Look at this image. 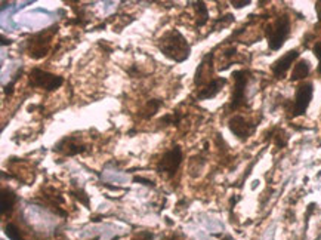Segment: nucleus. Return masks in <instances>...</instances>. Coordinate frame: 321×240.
<instances>
[{"mask_svg":"<svg viewBox=\"0 0 321 240\" xmlns=\"http://www.w3.org/2000/svg\"><path fill=\"white\" fill-rule=\"evenodd\" d=\"M290 36V18L287 15L278 16L277 19L266 27V39L271 51H280Z\"/></svg>","mask_w":321,"mask_h":240,"instance_id":"nucleus-2","label":"nucleus"},{"mask_svg":"<svg viewBox=\"0 0 321 240\" xmlns=\"http://www.w3.org/2000/svg\"><path fill=\"white\" fill-rule=\"evenodd\" d=\"M18 77H19V75L16 76V77H15L14 80L11 82V83H8V85L5 86V93H6V95H12V92H14L15 82H16V79H18Z\"/></svg>","mask_w":321,"mask_h":240,"instance_id":"nucleus-22","label":"nucleus"},{"mask_svg":"<svg viewBox=\"0 0 321 240\" xmlns=\"http://www.w3.org/2000/svg\"><path fill=\"white\" fill-rule=\"evenodd\" d=\"M64 83V79L61 76L52 75L49 71H44L40 68H33L30 71V85L34 88H40L44 90H55Z\"/></svg>","mask_w":321,"mask_h":240,"instance_id":"nucleus-5","label":"nucleus"},{"mask_svg":"<svg viewBox=\"0 0 321 240\" xmlns=\"http://www.w3.org/2000/svg\"><path fill=\"white\" fill-rule=\"evenodd\" d=\"M2 45H12V40L11 39H6L5 36H2Z\"/></svg>","mask_w":321,"mask_h":240,"instance_id":"nucleus-24","label":"nucleus"},{"mask_svg":"<svg viewBox=\"0 0 321 240\" xmlns=\"http://www.w3.org/2000/svg\"><path fill=\"white\" fill-rule=\"evenodd\" d=\"M42 36H43V33H39L37 36H34L30 40H27L29 55L31 58H36V60L43 58V57H46L47 51H49V42H51L52 34L49 37H42Z\"/></svg>","mask_w":321,"mask_h":240,"instance_id":"nucleus-9","label":"nucleus"},{"mask_svg":"<svg viewBox=\"0 0 321 240\" xmlns=\"http://www.w3.org/2000/svg\"><path fill=\"white\" fill-rule=\"evenodd\" d=\"M249 71L246 70H237L233 73L234 88L230 101V110H237L243 105H246V89L249 83Z\"/></svg>","mask_w":321,"mask_h":240,"instance_id":"nucleus-4","label":"nucleus"},{"mask_svg":"<svg viewBox=\"0 0 321 240\" xmlns=\"http://www.w3.org/2000/svg\"><path fill=\"white\" fill-rule=\"evenodd\" d=\"M54 151L65 154V156H76V154L85 153L86 151V146L80 144L74 136H65V138H62L59 141L58 144L54 146Z\"/></svg>","mask_w":321,"mask_h":240,"instance_id":"nucleus-11","label":"nucleus"},{"mask_svg":"<svg viewBox=\"0 0 321 240\" xmlns=\"http://www.w3.org/2000/svg\"><path fill=\"white\" fill-rule=\"evenodd\" d=\"M312 97H314V85L311 82L302 83V85L298 86L292 110H290L292 117H299V116H304L307 113L308 107L312 101Z\"/></svg>","mask_w":321,"mask_h":240,"instance_id":"nucleus-6","label":"nucleus"},{"mask_svg":"<svg viewBox=\"0 0 321 240\" xmlns=\"http://www.w3.org/2000/svg\"><path fill=\"white\" fill-rule=\"evenodd\" d=\"M222 240H234L233 237H231V236H225V237H224V239Z\"/></svg>","mask_w":321,"mask_h":240,"instance_id":"nucleus-25","label":"nucleus"},{"mask_svg":"<svg viewBox=\"0 0 321 240\" xmlns=\"http://www.w3.org/2000/svg\"><path fill=\"white\" fill-rule=\"evenodd\" d=\"M213 75V54H207L202 62L199 64L197 70H195V76H194V85L195 86H203L207 85L210 80L209 77Z\"/></svg>","mask_w":321,"mask_h":240,"instance_id":"nucleus-10","label":"nucleus"},{"mask_svg":"<svg viewBox=\"0 0 321 240\" xmlns=\"http://www.w3.org/2000/svg\"><path fill=\"white\" fill-rule=\"evenodd\" d=\"M132 240H154V234L151 231L144 230V231H139L138 234H135Z\"/></svg>","mask_w":321,"mask_h":240,"instance_id":"nucleus-18","label":"nucleus"},{"mask_svg":"<svg viewBox=\"0 0 321 240\" xmlns=\"http://www.w3.org/2000/svg\"><path fill=\"white\" fill-rule=\"evenodd\" d=\"M135 182H141V184L148 185V187H154L156 185L151 180H146V178H142V177H135Z\"/></svg>","mask_w":321,"mask_h":240,"instance_id":"nucleus-23","label":"nucleus"},{"mask_svg":"<svg viewBox=\"0 0 321 240\" xmlns=\"http://www.w3.org/2000/svg\"><path fill=\"white\" fill-rule=\"evenodd\" d=\"M182 159H184V154H182V149L179 146H174L169 151H166L161 159L157 163V167L156 171L161 174V175H167V177H174L176 175L179 166L182 165Z\"/></svg>","mask_w":321,"mask_h":240,"instance_id":"nucleus-3","label":"nucleus"},{"mask_svg":"<svg viewBox=\"0 0 321 240\" xmlns=\"http://www.w3.org/2000/svg\"><path fill=\"white\" fill-rule=\"evenodd\" d=\"M299 54L301 52L298 49H290L283 57L274 61V64L271 65V71L276 76V79H283L286 76V73L290 70L292 64H294V61L299 58Z\"/></svg>","mask_w":321,"mask_h":240,"instance_id":"nucleus-8","label":"nucleus"},{"mask_svg":"<svg viewBox=\"0 0 321 240\" xmlns=\"http://www.w3.org/2000/svg\"><path fill=\"white\" fill-rule=\"evenodd\" d=\"M195 14H197V27H203L206 22L209 21V9L205 2H195L192 3Z\"/></svg>","mask_w":321,"mask_h":240,"instance_id":"nucleus-15","label":"nucleus"},{"mask_svg":"<svg viewBox=\"0 0 321 240\" xmlns=\"http://www.w3.org/2000/svg\"><path fill=\"white\" fill-rule=\"evenodd\" d=\"M15 202H16V195L14 191L9 190V188H3L2 195H0V212H2V215H6L14 209Z\"/></svg>","mask_w":321,"mask_h":240,"instance_id":"nucleus-13","label":"nucleus"},{"mask_svg":"<svg viewBox=\"0 0 321 240\" xmlns=\"http://www.w3.org/2000/svg\"><path fill=\"white\" fill-rule=\"evenodd\" d=\"M250 3H252L250 0H240V2H238V0H233V2H231V5H233L235 9H241V8H246V6H249V5H250Z\"/></svg>","mask_w":321,"mask_h":240,"instance_id":"nucleus-21","label":"nucleus"},{"mask_svg":"<svg viewBox=\"0 0 321 240\" xmlns=\"http://www.w3.org/2000/svg\"><path fill=\"white\" fill-rule=\"evenodd\" d=\"M161 105H163V101L161 100H150L148 101V104L145 105V113H144V117L145 119H151L157 111H159V108H160Z\"/></svg>","mask_w":321,"mask_h":240,"instance_id":"nucleus-16","label":"nucleus"},{"mask_svg":"<svg viewBox=\"0 0 321 240\" xmlns=\"http://www.w3.org/2000/svg\"><path fill=\"white\" fill-rule=\"evenodd\" d=\"M312 52H314V55L317 57V60H318V75H321V42H317L314 47H312Z\"/></svg>","mask_w":321,"mask_h":240,"instance_id":"nucleus-19","label":"nucleus"},{"mask_svg":"<svg viewBox=\"0 0 321 240\" xmlns=\"http://www.w3.org/2000/svg\"><path fill=\"white\" fill-rule=\"evenodd\" d=\"M227 79L225 77H218V79H212L203 89L197 93V100L199 101H205V100H212L218 95L219 92L222 90V88L225 86Z\"/></svg>","mask_w":321,"mask_h":240,"instance_id":"nucleus-12","label":"nucleus"},{"mask_svg":"<svg viewBox=\"0 0 321 240\" xmlns=\"http://www.w3.org/2000/svg\"><path fill=\"white\" fill-rule=\"evenodd\" d=\"M170 240H178V237H172V239Z\"/></svg>","mask_w":321,"mask_h":240,"instance_id":"nucleus-27","label":"nucleus"},{"mask_svg":"<svg viewBox=\"0 0 321 240\" xmlns=\"http://www.w3.org/2000/svg\"><path fill=\"white\" fill-rule=\"evenodd\" d=\"M74 196H76V197H77V199H79V200H80L85 206H86V208H89V199H88V195H86L85 191H82V190H80V191H76Z\"/></svg>","mask_w":321,"mask_h":240,"instance_id":"nucleus-20","label":"nucleus"},{"mask_svg":"<svg viewBox=\"0 0 321 240\" xmlns=\"http://www.w3.org/2000/svg\"><path fill=\"white\" fill-rule=\"evenodd\" d=\"M309 71H311V64H309V61L299 60L294 64V67H293L290 80H292V82L302 80V79H305V77L309 75Z\"/></svg>","mask_w":321,"mask_h":240,"instance_id":"nucleus-14","label":"nucleus"},{"mask_svg":"<svg viewBox=\"0 0 321 240\" xmlns=\"http://www.w3.org/2000/svg\"><path fill=\"white\" fill-rule=\"evenodd\" d=\"M228 128L237 139L248 141L256 131V123H250L243 116H234L228 122Z\"/></svg>","mask_w":321,"mask_h":240,"instance_id":"nucleus-7","label":"nucleus"},{"mask_svg":"<svg viewBox=\"0 0 321 240\" xmlns=\"http://www.w3.org/2000/svg\"><path fill=\"white\" fill-rule=\"evenodd\" d=\"M5 234L8 236L9 240H24L21 233H19V228L15 224H6L5 225Z\"/></svg>","mask_w":321,"mask_h":240,"instance_id":"nucleus-17","label":"nucleus"},{"mask_svg":"<svg viewBox=\"0 0 321 240\" xmlns=\"http://www.w3.org/2000/svg\"><path fill=\"white\" fill-rule=\"evenodd\" d=\"M157 47L164 57L175 62H184L190 58V43L187 42L185 36L176 29L166 31L157 40Z\"/></svg>","mask_w":321,"mask_h":240,"instance_id":"nucleus-1","label":"nucleus"},{"mask_svg":"<svg viewBox=\"0 0 321 240\" xmlns=\"http://www.w3.org/2000/svg\"><path fill=\"white\" fill-rule=\"evenodd\" d=\"M318 19H320V24H321V8L318 9Z\"/></svg>","mask_w":321,"mask_h":240,"instance_id":"nucleus-26","label":"nucleus"}]
</instances>
